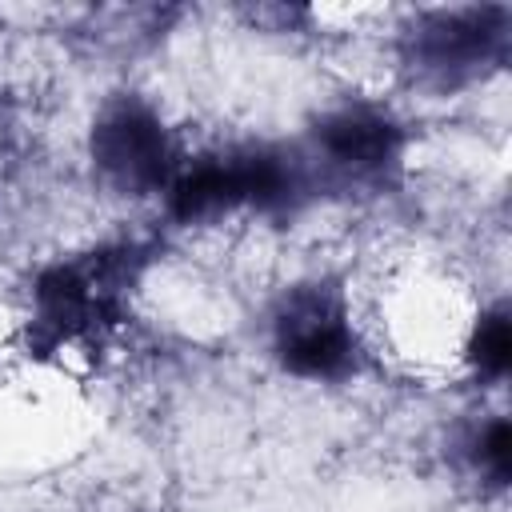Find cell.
I'll list each match as a JSON object with an SVG mask.
<instances>
[{
  "label": "cell",
  "mask_w": 512,
  "mask_h": 512,
  "mask_svg": "<svg viewBox=\"0 0 512 512\" xmlns=\"http://www.w3.org/2000/svg\"><path fill=\"white\" fill-rule=\"evenodd\" d=\"M320 200V184L296 136H248L188 152L160 208L176 228H208L236 216L296 220Z\"/></svg>",
  "instance_id": "cell-1"
},
{
  "label": "cell",
  "mask_w": 512,
  "mask_h": 512,
  "mask_svg": "<svg viewBox=\"0 0 512 512\" xmlns=\"http://www.w3.org/2000/svg\"><path fill=\"white\" fill-rule=\"evenodd\" d=\"M156 260L152 236H120L64 252L40 264L28 280L24 348L28 356H56L100 344L128 320L132 296Z\"/></svg>",
  "instance_id": "cell-2"
},
{
  "label": "cell",
  "mask_w": 512,
  "mask_h": 512,
  "mask_svg": "<svg viewBox=\"0 0 512 512\" xmlns=\"http://www.w3.org/2000/svg\"><path fill=\"white\" fill-rule=\"evenodd\" d=\"M260 340L268 360L300 384L340 388L372 368L352 288L336 272H308L276 288L260 312Z\"/></svg>",
  "instance_id": "cell-3"
},
{
  "label": "cell",
  "mask_w": 512,
  "mask_h": 512,
  "mask_svg": "<svg viewBox=\"0 0 512 512\" xmlns=\"http://www.w3.org/2000/svg\"><path fill=\"white\" fill-rule=\"evenodd\" d=\"M324 200L388 196L404 184L412 128L376 96H336L316 108L296 136Z\"/></svg>",
  "instance_id": "cell-4"
},
{
  "label": "cell",
  "mask_w": 512,
  "mask_h": 512,
  "mask_svg": "<svg viewBox=\"0 0 512 512\" xmlns=\"http://www.w3.org/2000/svg\"><path fill=\"white\" fill-rule=\"evenodd\" d=\"M400 76L428 96L488 84L512 60L508 4H436L412 12L392 40Z\"/></svg>",
  "instance_id": "cell-5"
},
{
  "label": "cell",
  "mask_w": 512,
  "mask_h": 512,
  "mask_svg": "<svg viewBox=\"0 0 512 512\" xmlns=\"http://www.w3.org/2000/svg\"><path fill=\"white\" fill-rule=\"evenodd\" d=\"M84 156L92 180L116 200H164L188 148L164 108L132 88L108 92L84 128Z\"/></svg>",
  "instance_id": "cell-6"
},
{
  "label": "cell",
  "mask_w": 512,
  "mask_h": 512,
  "mask_svg": "<svg viewBox=\"0 0 512 512\" xmlns=\"http://www.w3.org/2000/svg\"><path fill=\"white\" fill-rule=\"evenodd\" d=\"M456 472L476 484L480 496H504L512 480V424L504 412H476L448 436Z\"/></svg>",
  "instance_id": "cell-7"
},
{
  "label": "cell",
  "mask_w": 512,
  "mask_h": 512,
  "mask_svg": "<svg viewBox=\"0 0 512 512\" xmlns=\"http://www.w3.org/2000/svg\"><path fill=\"white\" fill-rule=\"evenodd\" d=\"M460 360L480 388H500L512 368V308L504 296L480 304L460 336Z\"/></svg>",
  "instance_id": "cell-8"
}]
</instances>
